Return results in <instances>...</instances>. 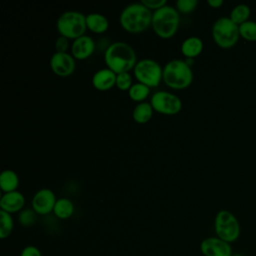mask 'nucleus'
Returning a JSON list of instances; mask_svg holds the SVG:
<instances>
[{"mask_svg":"<svg viewBox=\"0 0 256 256\" xmlns=\"http://www.w3.org/2000/svg\"><path fill=\"white\" fill-rule=\"evenodd\" d=\"M197 0H177L175 5L176 9L182 13H190L197 7Z\"/></svg>","mask_w":256,"mask_h":256,"instance_id":"27","label":"nucleus"},{"mask_svg":"<svg viewBox=\"0 0 256 256\" xmlns=\"http://www.w3.org/2000/svg\"><path fill=\"white\" fill-rule=\"evenodd\" d=\"M141 3H143L148 9L154 11L167 4L166 0H142Z\"/></svg>","mask_w":256,"mask_h":256,"instance_id":"28","label":"nucleus"},{"mask_svg":"<svg viewBox=\"0 0 256 256\" xmlns=\"http://www.w3.org/2000/svg\"><path fill=\"white\" fill-rule=\"evenodd\" d=\"M56 201V196L51 189L42 188L32 198V209L37 214L46 215L53 211Z\"/></svg>","mask_w":256,"mask_h":256,"instance_id":"12","label":"nucleus"},{"mask_svg":"<svg viewBox=\"0 0 256 256\" xmlns=\"http://www.w3.org/2000/svg\"><path fill=\"white\" fill-rule=\"evenodd\" d=\"M179 23V12L171 5L166 4L153 12L151 26L154 32L161 38L172 37L177 32Z\"/></svg>","mask_w":256,"mask_h":256,"instance_id":"4","label":"nucleus"},{"mask_svg":"<svg viewBox=\"0 0 256 256\" xmlns=\"http://www.w3.org/2000/svg\"><path fill=\"white\" fill-rule=\"evenodd\" d=\"M95 50V41L89 35H82L72 42L71 53L75 59L84 60L92 55Z\"/></svg>","mask_w":256,"mask_h":256,"instance_id":"13","label":"nucleus"},{"mask_svg":"<svg viewBox=\"0 0 256 256\" xmlns=\"http://www.w3.org/2000/svg\"><path fill=\"white\" fill-rule=\"evenodd\" d=\"M240 37L247 41H256V21L248 20L239 25Z\"/></svg>","mask_w":256,"mask_h":256,"instance_id":"24","label":"nucleus"},{"mask_svg":"<svg viewBox=\"0 0 256 256\" xmlns=\"http://www.w3.org/2000/svg\"><path fill=\"white\" fill-rule=\"evenodd\" d=\"M24 205L25 197L21 192L17 190L3 193L0 199L1 210L8 212L10 214L22 211Z\"/></svg>","mask_w":256,"mask_h":256,"instance_id":"14","label":"nucleus"},{"mask_svg":"<svg viewBox=\"0 0 256 256\" xmlns=\"http://www.w3.org/2000/svg\"><path fill=\"white\" fill-rule=\"evenodd\" d=\"M69 47L68 38L64 36H59L55 41V49L56 52H66Z\"/></svg>","mask_w":256,"mask_h":256,"instance_id":"29","label":"nucleus"},{"mask_svg":"<svg viewBox=\"0 0 256 256\" xmlns=\"http://www.w3.org/2000/svg\"><path fill=\"white\" fill-rule=\"evenodd\" d=\"M50 67L58 76H69L75 70V58L67 52H55L50 58Z\"/></svg>","mask_w":256,"mask_h":256,"instance_id":"10","label":"nucleus"},{"mask_svg":"<svg viewBox=\"0 0 256 256\" xmlns=\"http://www.w3.org/2000/svg\"><path fill=\"white\" fill-rule=\"evenodd\" d=\"M150 103L155 111L165 115H175L182 108L181 99L176 94L165 90L153 93Z\"/></svg>","mask_w":256,"mask_h":256,"instance_id":"9","label":"nucleus"},{"mask_svg":"<svg viewBox=\"0 0 256 256\" xmlns=\"http://www.w3.org/2000/svg\"><path fill=\"white\" fill-rule=\"evenodd\" d=\"M152 15L153 13L151 10L143 3L134 2L122 9L119 16V22L122 28L127 32L140 33L151 26Z\"/></svg>","mask_w":256,"mask_h":256,"instance_id":"2","label":"nucleus"},{"mask_svg":"<svg viewBox=\"0 0 256 256\" xmlns=\"http://www.w3.org/2000/svg\"><path fill=\"white\" fill-rule=\"evenodd\" d=\"M200 250L204 256H232L233 250L230 243L219 237L205 238L200 244Z\"/></svg>","mask_w":256,"mask_h":256,"instance_id":"11","label":"nucleus"},{"mask_svg":"<svg viewBox=\"0 0 256 256\" xmlns=\"http://www.w3.org/2000/svg\"><path fill=\"white\" fill-rule=\"evenodd\" d=\"M117 74L108 67L97 70L92 76V85L100 91H107L116 85Z\"/></svg>","mask_w":256,"mask_h":256,"instance_id":"15","label":"nucleus"},{"mask_svg":"<svg viewBox=\"0 0 256 256\" xmlns=\"http://www.w3.org/2000/svg\"><path fill=\"white\" fill-rule=\"evenodd\" d=\"M153 111H154V109H153L151 103L143 101V102L138 103L134 107V109L132 111V117L135 122H137L139 124H144V123H147L152 118Z\"/></svg>","mask_w":256,"mask_h":256,"instance_id":"19","label":"nucleus"},{"mask_svg":"<svg viewBox=\"0 0 256 256\" xmlns=\"http://www.w3.org/2000/svg\"><path fill=\"white\" fill-rule=\"evenodd\" d=\"M56 27L60 36L75 40L85 33L86 15L76 10L65 11L58 17Z\"/></svg>","mask_w":256,"mask_h":256,"instance_id":"5","label":"nucleus"},{"mask_svg":"<svg viewBox=\"0 0 256 256\" xmlns=\"http://www.w3.org/2000/svg\"><path fill=\"white\" fill-rule=\"evenodd\" d=\"M13 218L10 213L0 210V238L5 239L10 236L13 230Z\"/></svg>","mask_w":256,"mask_h":256,"instance_id":"23","label":"nucleus"},{"mask_svg":"<svg viewBox=\"0 0 256 256\" xmlns=\"http://www.w3.org/2000/svg\"><path fill=\"white\" fill-rule=\"evenodd\" d=\"M20 256H42V254H41V251L37 247L29 245V246H26L25 248H23Z\"/></svg>","mask_w":256,"mask_h":256,"instance_id":"30","label":"nucleus"},{"mask_svg":"<svg viewBox=\"0 0 256 256\" xmlns=\"http://www.w3.org/2000/svg\"><path fill=\"white\" fill-rule=\"evenodd\" d=\"M214 230L220 239L233 243L240 237L241 227L236 216L228 210H220L214 219Z\"/></svg>","mask_w":256,"mask_h":256,"instance_id":"7","label":"nucleus"},{"mask_svg":"<svg viewBox=\"0 0 256 256\" xmlns=\"http://www.w3.org/2000/svg\"><path fill=\"white\" fill-rule=\"evenodd\" d=\"M207 4L212 8H219L223 5V0H208Z\"/></svg>","mask_w":256,"mask_h":256,"instance_id":"31","label":"nucleus"},{"mask_svg":"<svg viewBox=\"0 0 256 256\" xmlns=\"http://www.w3.org/2000/svg\"><path fill=\"white\" fill-rule=\"evenodd\" d=\"M104 61L109 69L119 74L133 69L137 63V56L130 44L124 41H115L106 48Z\"/></svg>","mask_w":256,"mask_h":256,"instance_id":"1","label":"nucleus"},{"mask_svg":"<svg viewBox=\"0 0 256 256\" xmlns=\"http://www.w3.org/2000/svg\"><path fill=\"white\" fill-rule=\"evenodd\" d=\"M232 256H243L242 254H240V253H236V254H233Z\"/></svg>","mask_w":256,"mask_h":256,"instance_id":"32","label":"nucleus"},{"mask_svg":"<svg viewBox=\"0 0 256 256\" xmlns=\"http://www.w3.org/2000/svg\"><path fill=\"white\" fill-rule=\"evenodd\" d=\"M134 76L148 87H156L163 79V68L154 59L144 58L137 61L133 68Z\"/></svg>","mask_w":256,"mask_h":256,"instance_id":"8","label":"nucleus"},{"mask_svg":"<svg viewBox=\"0 0 256 256\" xmlns=\"http://www.w3.org/2000/svg\"><path fill=\"white\" fill-rule=\"evenodd\" d=\"M36 214L37 213L33 209H23L22 211H20L18 216L19 223L24 227H29L33 225L36 221Z\"/></svg>","mask_w":256,"mask_h":256,"instance_id":"25","label":"nucleus"},{"mask_svg":"<svg viewBox=\"0 0 256 256\" xmlns=\"http://www.w3.org/2000/svg\"><path fill=\"white\" fill-rule=\"evenodd\" d=\"M132 77L129 74V72H124V73H119L116 76V86L123 91L129 90L130 87L132 86Z\"/></svg>","mask_w":256,"mask_h":256,"instance_id":"26","label":"nucleus"},{"mask_svg":"<svg viewBox=\"0 0 256 256\" xmlns=\"http://www.w3.org/2000/svg\"><path fill=\"white\" fill-rule=\"evenodd\" d=\"M212 37L214 42L221 48L233 47L240 37L239 25L234 23L230 17L222 16L212 25Z\"/></svg>","mask_w":256,"mask_h":256,"instance_id":"6","label":"nucleus"},{"mask_svg":"<svg viewBox=\"0 0 256 256\" xmlns=\"http://www.w3.org/2000/svg\"><path fill=\"white\" fill-rule=\"evenodd\" d=\"M150 93V87H148L147 85L141 83V82H136L133 83L132 86L130 87V89L128 90V94L129 97L136 102H143L147 96Z\"/></svg>","mask_w":256,"mask_h":256,"instance_id":"22","label":"nucleus"},{"mask_svg":"<svg viewBox=\"0 0 256 256\" xmlns=\"http://www.w3.org/2000/svg\"><path fill=\"white\" fill-rule=\"evenodd\" d=\"M204 44L201 38L197 36L187 37L181 44V52L186 58H195L203 50Z\"/></svg>","mask_w":256,"mask_h":256,"instance_id":"16","label":"nucleus"},{"mask_svg":"<svg viewBox=\"0 0 256 256\" xmlns=\"http://www.w3.org/2000/svg\"><path fill=\"white\" fill-rule=\"evenodd\" d=\"M163 81L170 88L185 89L193 81L192 68L183 59H172L163 67Z\"/></svg>","mask_w":256,"mask_h":256,"instance_id":"3","label":"nucleus"},{"mask_svg":"<svg viewBox=\"0 0 256 256\" xmlns=\"http://www.w3.org/2000/svg\"><path fill=\"white\" fill-rule=\"evenodd\" d=\"M250 14H251L250 7L247 4L242 3L232 8L229 17L234 23H236L237 25H240L249 20Z\"/></svg>","mask_w":256,"mask_h":256,"instance_id":"21","label":"nucleus"},{"mask_svg":"<svg viewBox=\"0 0 256 256\" xmlns=\"http://www.w3.org/2000/svg\"><path fill=\"white\" fill-rule=\"evenodd\" d=\"M19 186V177L18 174L12 169H5L0 174V188L6 192H11L17 190Z\"/></svg>","mask_w":256,"mask_h":256,"instance_id":"18","label":"nucleus"},{"mask_svg":"<svg viewBox=\"0 0 256 256\" xmlns=\"http://www.w3.org/2000/svg\"><path fill=\"white\" fill-rule=\"evenodd\" d=\"M53 212L59 219H68L74 213V204L69 198H59L55 203Z\"/></svg>","mask_w":256,"mask_h":256,"instance_id":"20","label":"nucleus"},{"mask_svg":"<svg viewBox=\"0 0 256 256\" xmlns=\"http://www.w3.org/2000/svg\"><path fill=\"white\" fill-rule=\"evenodd\" d=\"M87 28L97 34L104 33L109 27V21L107 17L101 13L92 12L86 15Z\"/></svg>","mask_w":256,"mask_h":256,"instance_id":"17","label":"nucleus"}]
</instances>
